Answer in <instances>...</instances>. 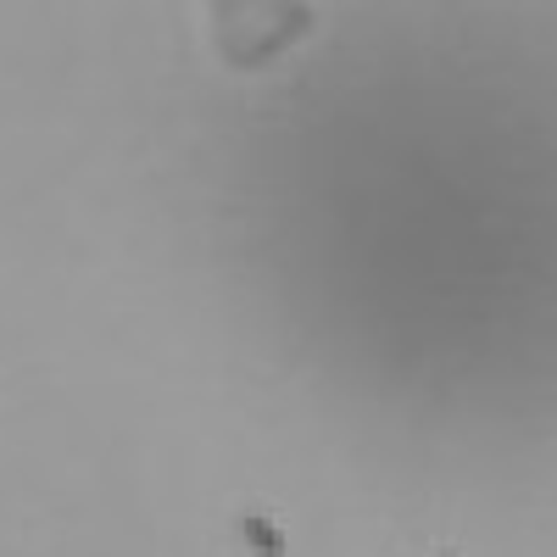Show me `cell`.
Masks as SVG:
<instances>
[{"label":"cell","instance_id":"2","mask_svg":"<svg viewBox=\"0 0 557 557\" xmlns=\"http://www.w3.org/2000/svg\"><path fill=\"white\" fill-rule=\"evenodd\" d=\"M240 530H246V541H251L257 552H268V557H285V535H278V530H273L262 513H246V519H240Z\"/></svg>","mask_w":557,"mask_h":557},{"label":"cell","instance_id":"3","mask_svg":"<svg viewBox=\"0 0 557 557\" xmlns=\"http://www.w3.org/2000/svg\"><path fill=\"white\" fill-rule=\"evenodd\" d=\"M441 557H451V552H441Z\"/></svg>","mask_w":557,"mask_h":557},{"label":"cell","instance_id":"1","mask_svg":"<svg viewBox=\"0 0 557 557\" xmlns=\"http://www.w3.org/2000/svg\"><path fill=\"white\" fill-rule=\"evenodd\" d=\"M212 34L235 67H262L312 34V7L307 0H212Z\"/></svg>","mask_w":557,"mask_h":557}]
</instances>
